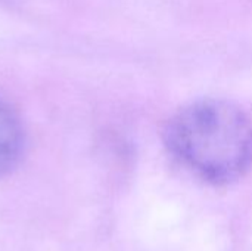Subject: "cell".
Returning <instances> with one entry per match:
<instances>
[{
    "mask_svg": "<svg viewBox=\"0 0 252 251\" xmlns=\"http://www.w3.org/2000/svg\"><path fill=\"white\" fill-rule=\"evenodd\" d=\"M24 151V129L13 108L0 99V175L12 170Z\"/></svg>",
    "mask_w": 252,
    "mask_h": 251,
    "instance_id": "obj_2",
    "label": "cell"
},
{
    "mask_svg": "<svg viewBox=\"0 0 252 251\" xmlns=\"http://www.w3.org/2000/svg\"><path fill=\"white\" fill-rule=\"evenodd\" d=\"M168 152L211 185H229L252 167V121L236 104L201 99L180 108L164 129Z\"/></svg>",
    "mask_w": 252,
    "mask_h": 251,
    "instance_id": "obj_1",
    "label": "cell"
}]
</instances>
